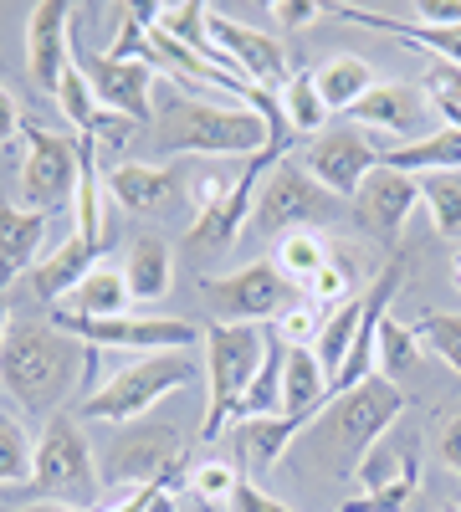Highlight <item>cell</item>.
Wrapping results in <instances>:
<instances>
[{"instance_id": "cell-42", "label": "cell", "mask_w": 461, "mask_h": 512, "mask_svg": "<svg viewBox=\"0 0 461 512\" xmlns=\"http://www.w3.org/2000/svg\"><path fill=\"white\" fill-rule=\"evenodd\" d=\"M272 16H277V26H282V31H303V26L323 21V16H328V6H313V0H277Z\"/></svg>"}, {"instance_id": "cell-15", "label": "cell", "mask_w": 461, "mask_h": 512, "mask_svg": "<svg viewBox=\"0 0 461 512\" xmlns=\"http://www.w3.org/2000/svg\"><path fill=\"white\" fill-rule=\"evenodd\" d=\"M72 6L67 0H41V6L26 16V72L41 93L62 88V77L72 67Z\"/></svg>"}, {"instance_id": "cell-43", "label": "cell", "mask_w": 461, "mask_h": 512, "mask_svg": "<svg viewBox=\"0 0 461 512\" xmlns=\"http://www.w3.org/2000/svg\"><path fill=\"white\" fill-rule=\"evenodd\" d=\"M231 512H292L287 502H277V497H267L257 482H236V492H231Z\"/></svg>"}, {"instance_id": "cell-7", "label": "cell", "mask_w": 461, "mask_h": 512, "mask_svg": "<svg viewBox=\"0 0 461 512\" xmlns=\"http://www.w3.org/2000/svg\"><path fill=\"white\" fill-rule=\"evenodd\" d=\"M400 410H405V390H400V384L385 379V374H369L359 390L333 400V410L323 415V436L333 441V451H339L344 466L354 472V466L385 441V431L400 420Z\"/></svg>"}, {"instance_id": "cell-13", "label": "cell", "mask_w": 461, "mask_h": 512, "mask_svg": "<svg viewBox=\"0 0 461 512\" xmlns=\"http://www.w3.org/2000/svg\"><path fill=\"white\" fill-rule=\"evenodd\" d=\"M205 31H211L216 41V52L251 82V88H267V93H282V82L292 77L287 72V52H282V41L272 31H257V26H241L231 16H221L211 6V16H205Z\"/></svg>"}, {"instance_id": "cell-29", "label": "cell", "mask_w": 461, "mask_h": 512, "mask_svg": "<svg viewBox=\"0 0 461 512\" xmlns=\"http://www.w3.org/2000/svg\"><path fill=\"white\" fill-rule=\"evenodd\" d=\"M36 477V441L26 431V420L0 405V492H16Z\"/></svg>"}, {"instance_id": "cell-35", "label": "cell", "mask_w": 461, "mask_h": 512, "mask_svg": "<svg viewBox=\"0 0 461 512\" xmlns=\"http://www.w3.org/2000/svg\"><path fill=\"white\" fill-rule=\"evenodd\" d=\"M415 338L446 364L461 374V313H426V318H415Z\"/></svg>"}, {"instance_id": "cell-46", "label": "cell", "mask_w": 461, "mask_h": 512, "mask_svg": "<svg viewBox=\"0 0 461 512\" xmlns=\"http://www.w3.org/2000/svg\"><path fill=\"white\" fill-rule=\"evenodd\" d=\"M441 461L461 477V415H451V420L441 425Z\"/></svg>"}, {"instance_id": "cell-31", "label": "cell", "mask_w": 461, "mask_h": 512, "mask_svg": "<svg viewBox=\"0 0 461 512\" xmlns=\"http://www.w3.org/2000/svg\"><path fill=\"white\" fill-rule=\"evenodd\" d=\"M277 103H282L287 123L298 128V134H323L328 108H323V98H318V77H313V72H292V77L282 82Z\"/></svg>"}, {"instance_id": "cell-48", "label": "cell", "mask_w": 461, "mask_h": 512, "mask_svg": "<svg viewBox=\"0 0 461 512\" xmlns=\"http://www.w3.org/2000/svg\"><path fill=\"white\" fill-rule=\"evenodd\" d=\"M11 323H16V318H11V303H6V297H0V344H6V333H11Z\"/></svg>"}, {"instance_id": "cell-36", "label": "cell", "mask_w": 461, "mask_h": 512, "mask_svg": "<svg viewBox=\"0 0 461 512\" xmlns=\"http://www.w3.org/2000/svg\"><path fill=\"white\" fill-rule=\"evenodd\" d=\"M415 354H421V338H415V328H405L400 318H385L380 323V374L395 379L415 364Z\"/></svg>"}, {"instance_id": "cell-9", "label": "cell", "mask_w": 461, "mask_h": 512, "mask_svg": "<svg viewBox=\"0 0 461 512\" xmlns=\"http://www.w3.org/2000/svg\"><path fill=\"white\" fill-rule=\"evenodd\" d=\"M62 333H72L82 349H129V354H190L200 344V328L164 313H123V318H67L52 313Z\"/></svg>"}, {"instance_id": "cell-11", "label": "cell", "mask_w": 461, "mask_h": 512, "mask_svg": "<svg viewBox=\"0 0 461 512\" xmlns=\"http://www.w3.org/2000/svg\"><path fill=\"white\" fill-rule=\"evenodd\" d=\"M200 292L226 323H277V313L292 303V282L277 262H251L231 277H200Z\"/></svg>"}, {"instance_id": "cell-38", "label": "cell", "mask_w": 461, "mask_h": 512, "mask_svg": "<svg viewBox=\"0 0 461 512\" xmlns=\"http://www.w3.org/2000/svg\"><path fill=\"white\" fill-rule=\"evenodd\" d=\"M236 482H241V472L231 461H200L195 472H190V492L200 497V502H231V492H236Z\"/></svg>"}, {"instance_id": "cell-18", "label": "cell", "mask_w": 461, "mask_h": 512, "mask_svg": "<svg viewBox=\"0 0 461 512\" xmlns=\"http://www.w3.org/2000/svg\"><path fill=\"white\" fill-rule=\"evenodd\" d=\"M354 205H359V221H364L374 236L395 241V231L415 216V205H421V180L400 175V169H390V164H380V169H374V175L359 185Z\"/></svg>"}, {"instance_id": "cell-6", "label": "cell", "mask_w": 461, "mask_h": 512, "mask_svg": "<svg viewBox=\"0 0 461 512\" xmlns=\"http://www.w3.org/2000/svg\"><path fill=\"white\" fill-rule=\"evenodd\" d=\"M98 466H103V482H113L123 492L149 487V482H164V487L180 492V477L190 472L180 425H164V420L118 425V436H113V446H108V456Z\"/></svg>"}, {"instance_id": "cell-25", "label": "cell", "mask_w": 461, "mask_h": 512, "mask_svg": "<svg viewBox=\"0 0 461 512\" xmlns=\"http://www.w3.org/2000/svg\"><path fill=\"white\" fill-rule=\"evenodd\" d=\"M380 164L400 169V175H451V169H461V128H436V134H421L415 144H400V149H385Z\"/></svg>"}, {"instance_id": "cell-49", "label": "cell", "mask_w": 461, "mask_h": 512, "mask_svg": "<svg viewBox=\"0 0 461 512\" xmlns=\"http://www.w3.org/2000/svg\"><path fill=\"white\" fill-rule=\"evenodd\" d=\"M195 512H216V507H211V502H195Z\"/></svg>"}, {"instance_id": "cell-3", "label": "cell", "mask_w": 461, "mask_h": 512, "mask_svg": "<svg viewBox=\"0 0 461 512\" xmlns=\"http://www.w3.org/2000/svg\"><path fill=\"white\" fill-rule=\"evenodd\" d=\"M200 379V364L190 354H144L134 364H123L108 374L98 390L77 400V420H103V425H134L144 420L159 400H170L175 390H190Z\"/></svg>"}, {"instance_id": "cell-14", "label": "cell", "mask_w": 461, "mask_h": 512, "mask_svg": "<svg viewBox=\"0 0 461 512\" xmlns=\"http://www.w3.org/2000/svg\"><path fill=\"white\" fill-rule=\"evenodd\" d=\"M72 62L88 72L93 93H98L113 113L134 118V123H149V118H154L159 72H154L149 62H118V57H108V52H82V47H72Z\"/></svg>"}, {"instance_id": "cell-50", "label": "cell", "mask_w": 461, "mask_h": 512, "mask_svg": "<svg viewBox=\"0 0 461 512\" xmlns=\"http://www.w3.org/2000/svg\"><path fill=\"white\" fill-rule=\"evenodd\" d=\"M456 287H461V256H456Z\"/></svg>"}, {"instance_id": "cell-39", "label": "cell", "mask_w": 461, "mask_h": 512, "mask_svg": "<svg viewBox=\"0 0 461 512\" xmlns=\"http://www.w3.org/2000/svg\"><path fill=\"white\" fill-rule=\"evenodd\" d=\"M354 282H349V267L344 262H328L313 282H308V297H313V308L318 313H333V308H344V303H354V292H349Z\"/></svg>"}, {"instance_id": "cell-20", "label": "cell", "mask_w": 461, "mask_h": 512, "mask_svg": "<svg viewBox=\"0 0 461 512\" xmlns=\"http://www.w3.org/2000/svg\"><path fill=\"white\" fill-rule=\"evenodd\" d=\"M41 246H47V216H36L26 205H6L0 200V297L6 287L36 267Z\"/></svg>"}, {"instance_id": "cell-17", "label": "cell", "mask_w": 461, "mask_h": 512, "mask_svg": "<svg viewBox=\"0 0 461 512\" xmlns=\"http://www.w3.org/2000/svg\"><path fill=\"white\" fill-rule=\"evenodd\" d=\"M426 118H431V98H426V88H415V82H374L364 93V103L354 108L359 128H380V134H395L405 144L421 139Z\"/></svg>"}, {"instance_id": "cell-1", "label": "cell", "mask_w": 461, "mask_h": 512, "mask_svg": "<svg viewBox=\"0 0 461 512\" xmlns=\"http://www.w3.org/2000/svg\"><path fill=\"white\" fill-rule=\"evenodd\" d=\"M154 154H180V159H231L246 154V164L267 149V118L257 108H231L211 98H190L185 88L159 77V108H154Z\"/></svg>"}, {"instance_id": "cell-34", "label": "cell", "mask_w": 461, "mask_h": 512, "mask_svg": "<svg viewBox=\"0 0 461 512\" xmlns=\"http://www.w3.org/2000/svg\"><path fill=\"white\" fill-rule=\"evenodd\" d=\"M354 477H359V487L364 492H374V487H390V482H405V477H415V451L405 446H390V441H380L359 466H354Z\"/></svg>"}, {"instance_id": "cell-30", "label": "cell", "mask_w": 461, "mask_h": 512, "mask_svg": "<svg viewBox=\"0 0 461 512\" xmlns=\"http://www.w3.org/2000/svg\"><path fill=\"white\" fill-rule=\"evenodd\" d=\"M359 323H364V297H354V303L333 308V313L323 318V333H318L313 354H318V364H323V374H328V390H333V379H339V369H344V359H349V349H354Z\"/></svg>"}, {"instance_id": "cell-32", "label": "cell", "mask_w": 461, "mask_h": 512, "mask_svg": "<svg viewBox=\"0 0 461 512\" xmlns=\"http://www.w3.org/2000/svg\"><path fill=\"white\" fill-rule=\"evenodd\" d=\"M328 262H333L328 241L313 236V231H292V236H282V246H277V267H282L287 282H303V287H308Z\"/></svg>"}, {"instance_id": "cell-40", "label": "cell", "mask_w": 461, "mask_h": 512, "mask_svg": "<svg viewBox=\"0 0 461 512\" xmlns=\"http://www.w3.org/2000/svg\"><path fill=\"white\" fill-rule=\"evenodd\" d=\"M323 318H328V313H318L313 303H298V308H287V313L277 318V333H282V344H287V349H313V344H318V333H323Z\"/></svg>"}, {"instance_id": "cell-41", "label": "cell", "mask_w": 461, "mask_h": 512, "mask_svg": "<svg viewBox=\"0 0 461 512\" xmlns=\"http://www.w3.org/2000/svg\"><path fill=\"white\" fill-rule=\"evenodd\" d=\"M426 98H431V108H441V103L461 108V67L456 62H436L431 57V67H426Z\"/></svg>"}, {"instance_id": "cell-21", "label": "cell", "mask_w": 461, "mask_h": 512, "mask_svg": "<svg viewBox=\"0 0 461 512\" xmlns=\"http://www.w3.org/2000/svg\"><path fill=\"white\" fill-rule=\"evenodd\" d=\"M328 16H344V21L369 26V31H390V36H400V41H405V47H421L426 57H436V62H456V67H461V26H421V21H395V16L364 11V6H328Z\"/></svg>"}, {"instance_id": "cell-24", "label": "cell", "mask_w": 461, "mask_h": 512, "mask_svg": "<svg viewBox=\"0 0 461 512\" xmlns=\"http://www.w3.org/2000/svg\"><path fill=\"white\" fill-rule=\"evenodd\" d=\"M251 200H257V185H251V180H236L216 205H205L200 216H195V226H190L195 251H226V246L241 236V226L251 221Z\"/></svg>"}, {"instance_id": "cell-51", "label": "cell", "mask_w": 461, "mask_h": 512, "mask_svg": "<svg viewBox=\"0 0 461 512\" xmlns=\"http://www.w3.org/2000/svg\"><path fill=\"white\" fill-rule=\"evenodd\" d=\"M446 512H461V507H446Z\"/></svg>"}, {"instance_id": "cell-45", "label": "cell", "mask_w": 461, "mask_h": 512, "mask_svg": "<svg viewBox=\"0 0 461 512\" xmlns=\"http://www.w3.org/2000/svg\"><path fill=\"white\" fill-rule=\"evenodd\" d=\"M21 128H26V118H21V103L11 98V88H0V144L21 139Z\"/></svg>"}, {"instance_id": "cell-23", "label": "cell", "mask_w": 461, "mask_h": 512, "mask_svg": "<svg viewBox=\"0 0 461 512\" xmlns=\"http://www.w3.org/2000/svg\"><path fill=\"white\" fill-rule=\"evenodd\" d=\"M129 303H134V292H129L123 267H93L52 313H67V318H123Z\"/></svg>"}, {"instance_id": "cell-47", "label": "cell", "mask_w": 461, "mask_h": 512, "mask_svg": "<svg viewBox=\"0 0 461 512\" xmlns=\"http://www.w3.org/2000/svg\"><path fill=\"white\" fill-rule=\"evenodd\" d=\"M16 512H82V507H72V502H47V497H41V502H31V507H16Z\"/></svg>"}, {"instance_id": "cell-2", "label": "cell", "mask_w": 461, "mask_h": 512, "mask_svg": "<svg viewBox=\"0 0 461 512\" xmlns=\"http://www.w3.org/2000/svg\"><path fill=\"white\" fill-rule=\"evenodd\" d=\"M77 384V338L57 323H11L6 344H0V390L26 410H47L72 395Z\"/></svg>"}, {"instance_id": "cell-33", "label": "cell", "mask_w": 461, "mask_h": 512, "mask_svg": "<svg viewBox=\"0 0 461 512\" xmlns=\"http://www.w3.org/2000/svg\"><path fill=\"white\" fill-rule=\"evenodd\" d=\"M421 205L431 210V226L441 236H461V169L421 180Z\"/></svg>"}, {"instance_id": "cell-37", "label": "cell", "mask_w": 461, "mask_h": 512, "mask_svg": "<svg viewBox=\"0 0 461 512\" xmlns=\"http://www.w3.org/2000/svg\"><path fill=\"white\" fill-rule=\"evenodd\" d=\"M415 497H421V477H405V482H390V487H374V492L349 497L339 512H410Z\"/></svg>"}, {"instance_id": "cell-4", "label": "cell", "mask_w": 461, "mask_h": 512, "mask_svg": "<svg viewBox=\"0 0 461 512\" xmlns=\"http://www.w3.org/2000/svg\"><path fill=\"white\" fill-rule=\"evenodd\" d=\"M262 328L267 323H205V420L200 441H216L241 410V395L251 390L262 364Z\"/></svg>"}, {"instance_id": "cell-10", "label": "cell", "mask_w": 461, "mask_h": 512, "mask_svg": "<svg viewBox=\"0 0 461 512\" xmlns=\"http://www.w3.org/2000/svg\"><path fill=\"white\" fill-rule=\"evenodd\" d=\"M26 154H21V200L36 216H52V210L72 205L77 195V139L52 134V128H21Z\"/></svg>"}, {"instance_id": "cell-27", "label": "cell", "mask_w": 461, "mask_h": 512, "mask_svg": "<svg viewBox=\"0 0 461 512\" xmlns=\"http://www.w3.org/2000/svg\"><path fill=\"white\" fill-rule=\"evenodd\" d=\"M313 77H318V98H323L328 113H354L364 103V93L374 88V67L364 57H349V52L328 57Z\"/></svg>"}, {"instance_id": "cell-44", "label": "cell", "mask_w": 461, "mask_h": 512, "mask_svg": "<svg viewBox=\"0 0 461 512\" xmlns=\"http://www.w3.org/2000/svg\"><path fill=\"white\" fill-rule=\"evenodd\" d=\"M421 26H461V0H415Z\"/></svg>"}, {"instance_id": "cell-5", "label": "cell", "mask_w": 461, "mask_h": 512, "mask_svg": "<svg viewBox=\"0 0 461 512\" xmlns=\"http://www.w3.org/2000/svg\"><path fill=\"white\" fill-rule=\"evenodd\" d=\"M36 492L47 502H93L103 492V466L88 446V431L72 410H57L41 425V441H36Z\"/></svg>"}, {"instance_id": "cell-12", "label": "cell", "mask_w": 461, "mask_h": 512, "mask_svg": "<svg viewBox=\"0 0 461 512\" xmlns=\"http://www.w3.org/2000/svg\"><path fill=\"white\" fill-rule=\"evenodd\" d=\"M380 154L385 149H374L364 128H323L303 154V169L333 200H344V195H359V185L380 169Z\"/></svg>"}, {"instance_id": "cell-8", "label": "cell", "mask_w": 461, "mask_h": 512, "mask_svg": "<svg viewBox=\"0 0 461 512\" xmlns=\"http://www.w3.org/2000/svg\"><path fill=\"white\" fill-rule=\"evenodd\" d=\"M323 221H339V200H333L303 164H277L257 185L251 200V236H292Z\"/></svg>"}, {"instance_id": "cell-16", "label": "cell", "mask_w": 461, "mask_h": 512, "mask_svg": "<svg viewBox=\"0 0 461 512\" xmlns=\"http://www.w3.org/2000/svg\"><path fill=\"white\" fill-rule=\"evenodd\" d=\"M190 190V169L185 164H118L108 175V200L129 216H154V210H170Z\"/></svg>"}, {"instance_id": "cell-19", "label": "cell", "mask_w": 461, "mask_h": 512, "mask_svg": "<svg viewBox=\"0 0 461 512\" xmlns=\"http://www.w3.org/2000/svg\"><path fill=\"white\" fill-rule=\"evenodd\" d=\"M57 108L67 113V123H77V134H88L93 144H108V149H123L134 139V118H123V113H113L98 93H93V82H88V72H82L77 62L67 67V77H62V88H57Z\"/></svg>"}, {"instance_id": "cell-28", "label": "cell", "mask_w": 461, "mask_h": 512, "mask_svg": "<svg viewBox=\"0 0 461 512\" xmlns=\"http://www.w3.org/2000/svg\"><path fill=\"white\" fill-rule=\"evenodd\" d=\"M308 431V420L292 415H262V420H236V446L257 461V466H277L292 446V436Z\"/></svg>"}, {"instance_id": "cell-26", "label": "cell", "mask_w": 461, "mask_h": 512, "mask_svg": "<svg viewBox=\"0 0 461 512\" xmlns=\"http://www.w3.org/2000/svg\"><path fill=\"white\" fill-rule=\"evenodd\" d=\"M123 277H129V292L134 303H159L175 282V251L164 236H139L123 256Z\"/></svg>"}, {"instance_id": "cell-22", "label": "cell", "mask_w": 461, "mask_h": 512, "mask_svg": "<svg viewBox=\"0 0 461 512\" xmlns=\"http://www.w3.org/2000/svg\"><path fill=\"white\" fill-rule=\"evenodd\" d=\"M93 267H103V246L72 236L62 251H52L47 262L31 267V297H36V303H47V308H57L62 297H67L82 277H88Z\"/></svg>"}]
</instances>
